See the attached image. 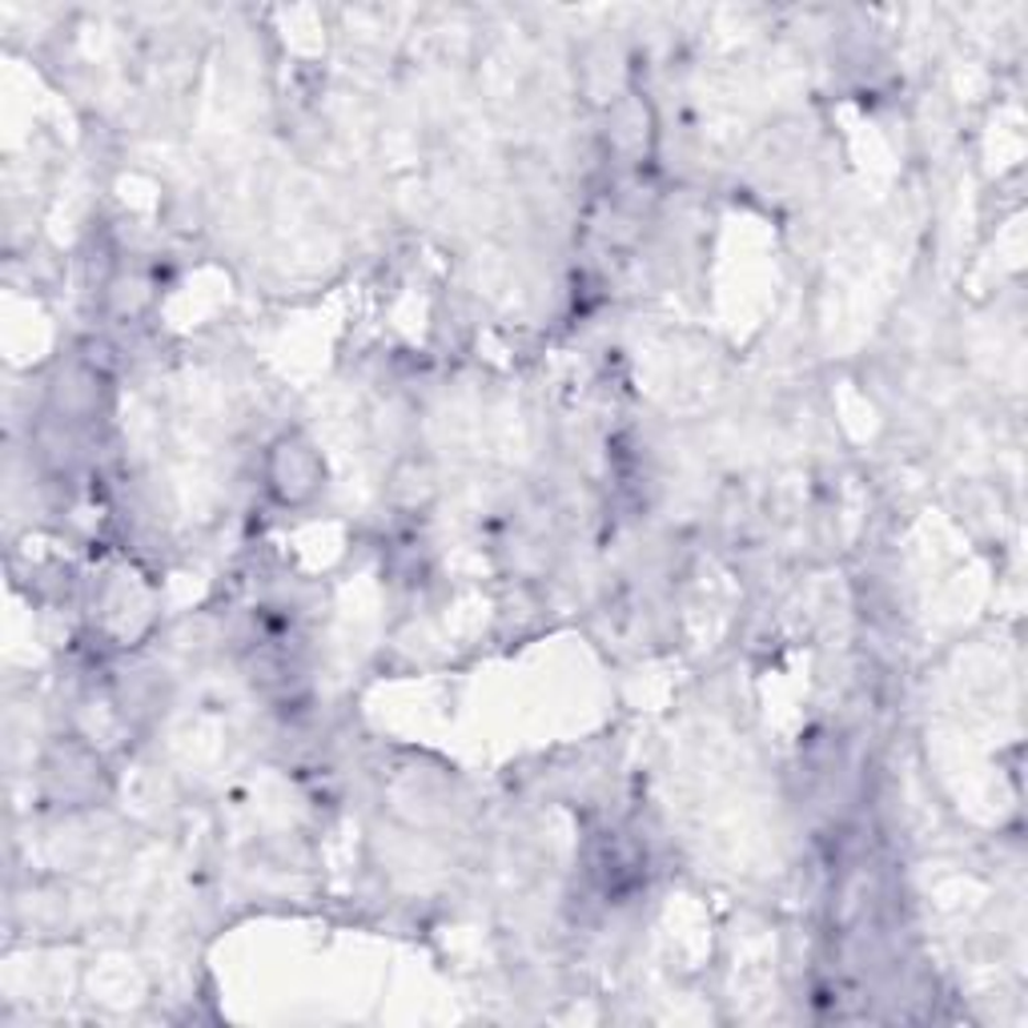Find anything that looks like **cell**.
Segmentation results:
<instances>
[{
  "mask_svg": "<svg viewBox=\"0 0 1028 1028\" xmlns=\"http://www.w3.org/2000/svg\"><path fill=\"white\" fill-rule=\"evenodd\" d=\"M278 462H286V470H281V474H273V482H278V491L286 487V479H298V494L314 491L317 467H314V455H310V446L281 443V446H278Z\"/></svg>",
  "mask_w": 1028,
  "mask_h": 1028,
  "instance_id": "1",
  "label": "cell"
}]
</instances>
